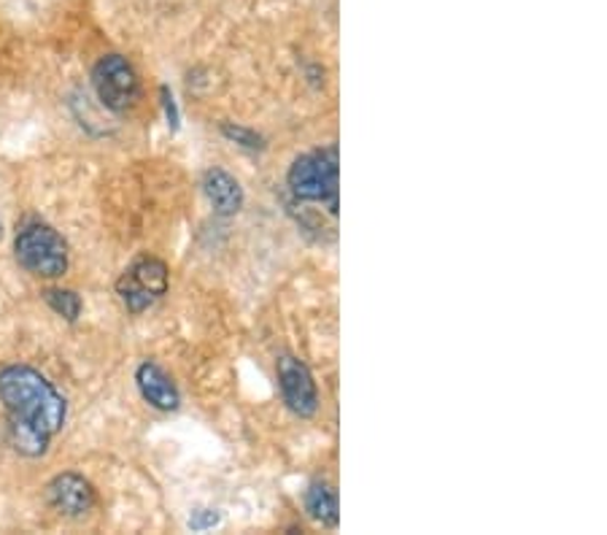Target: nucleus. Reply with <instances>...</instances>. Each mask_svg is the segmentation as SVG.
Masks as SVG:
<instances>
[{
    "instance_id": "obj_1",
    "label": "nucleus",
    "mask_w": 607,
    "mask_h": 535,
    "mask_svg": "<svg viewBox=\"0 0 607 535\" xmlns=\"http://www.w3.org/2000/svg\"><path fill=\"white\" fill-rule=\"evenodd\" d=\"M0 401L9 411L11 446L24 457L47 454L68 420V403L52 381L30 366H9L0 371Z\"/></svg>"
},
{
    "instance_id": "obj_2",
    "label": "nucleus",
    "mask_w": 607,
    "mask_h": 535,
    "mask_svg": "<svg viewBox=\"0 0 607 535\" xmlns=\"http://www.w3.org/2000/svg\"><path fill=\"white\" fill-rule=\"evenodd\" d=\"M287 187L297 203H321L327 206L330 217H338V146H327V150L308 152L300 155L289 165Z\"/></svg>"
},
{
    "instance_id": "obj_3",
    "label": "nucleus",
    "mask_w": 607,
    "mask_h": 535,
    "mask_svg": "<svg viewBox=\"0 0 607 535\" xmlns=\"http://www.w3.org/2000/svg\"><path fill=\"white\" fill-rule=\"evenodd\" d=\"M14 257L28 274L41 279H60L68 270V244L54 227L43 223H30L17 233Z\"/></svg>"
},
{
    "instance_id": "obj_4",
    "label": "nucleus",
    "mask_w": 607,
    "mask_h": 535,
    "mask_svg": "<svg viewBox=\"0 0 607 535\" xmlns=\"http://www.w3.org/2000/svg\"><path fill=\"white\" fill-rule=\"evenodd\" d=\"M92 90H95L103 109L125 114L141 97L138 73L122 54H103L92 68Z\"/></svg>"
},
{
    "instance_id": "obj_5",
    "label": "nucleus",
    "mask_w": 607,
    "mask_h": 535,
    "mask_svg": "<svg viewBox=\"0 0 607 535\" xmlns=\"http://www.w3.org/2000/svg\"><path fill=\"white\" fill-rule=\"evenodd\" d=\"M116 292H120L127 311H146L168 292V266L157 257H141L120 276Z\"/></svg>"
},
{
    "instance_id": "obj_6",
    "label": "nucleus",
    "mask_w": 607,
    "mask_h": 535,
    "mask_svg": "<svg viewBox=\"0 0 607 535\" xmlns=\"http://www.w3.org/2000/svg\"><path fill=\"white\" fill-rule=\"evenodd\" d=\"M278 387H281L284 403L295 411L297 416H313L319 409V392H316L313 373L302 360L292 354H281L276 360Z\"/></svg>"
},
{
    "instance_id": "obj_7",
    "label": "nucleus",
    "mask_w": 607,
    "mask_h": 535,
    "mask_svg": "<svg viewBox=\"0 0 607 535\" xmlns=\"http://www.w3.org/2000/svg\"><path fill=\"white\" fill-rule=\"evenodd\" d=\"M47 497L63 516H84L95 506V487L82 476V473H60L49 482Z\"/></svg>"
},
{
    "instance_id": "obj_8",
    "label": "nucleus",
    "mask_w": 607,
    "mask_h": 535,
    "mask_svg": "<svg viewBox=\"0 0 607 535\" xmlns=\"http://www.w3.org/2000/svg\"><path fill=\"white\" fill-rule=\"evenodd\" d=\"M135 384H138L141 398L157 411H176L182 403L178 395V387L173 384V379L154 362H141L138 371H135Z\"/></svg>"
},
{
    "instance_id": "obj_9",
    "label": "nucleus",
    "mask_w": 607,
    "mask_h": 535,
    "mask_svg": "<svg viewBox=\"0 0 607 535\" xmlns=\"http://www.w3.org/2000/svg\"><path fill=\"white\" fill-rule=\"evenodd\" d=\"M203 193L210 200L216 214L222 217H233L244 208V187L238 184V178L227 174L222 168H210L203 176Z\"/></svg>"
},
{
    "instance_id": "obj_10",
    "label": "nucleus",
    "mask_w": 607,
    "mask_h": 535,
    "mask_svg": "<svg viewBox=\"0 0 607 535\" xmlns=\"http://www.w3.org/2000/svg\"><path fill=\"white\" fill-rule=\"evenodd\" d=\"M306 512L313 522L325 527L338 525V492L330 487L327 482H313L311 487L306 490Z\"/></svg>"
},
{
    "instance_id": "obj_11",
    "label": "nucleus",
    "mask_w": 607,
    "mask_h": 535,
    "mask_svg": "<svg viewBox=\"0 0 607 535\" xmlns=\"http://www.w3.org/2000/svg\"><path fill=\"white\" fill-rule=\"evenodd\" d=\"M43 298H47V303L52 306L60 317H65L68 322H76L79 313H82V298L73 290H47Z\"/></svg>"
},
{
    "instance_id": "obj_12",
    "label": "nucleus",
    "mask_w": 607,
    "mask_h": 535,
    "mask_svg": "<svg viewBox=\"0 0 607 535\" xmlns=\"http://www.w3.org/2000/svg\"><path fill=\"white\" fill-rule=\"evenodd\" d=\"M222 133H225L227 141L244 146V150H251V152H263L265 150V138L257 131H251V127L225 122V125H222Z\"/></svg>"
},
{
    "instance_id": "obj_13",
    "label": "nucleus",
    "mask_w": 607,
    "mask_h": 535,
    "mask_svg": "<svg viewBox=\"0 0 607 535\" xmlns=\"http://www.w3.org/2000/svg\"><path fill=\"white\" fill-rule=\"evenodd\" d=\"M219 522H222V514L216 512V508H197V512L189 516V527L195 533L214 531V527L219 525Z\"/></svg>"
},
{
    "instance_id": "obj_14",
    "label": "nucleus",
    "mask_w": 607,
    "mask_h": 535,
    "mask_svg": "<svg viewBox=\"0 0 607 535\" xmlns=\"http://www.w3.org/2000/svg\"><path fill=\"white\" fill-rule=\"evenodd\" d=\"M160 101H163V112H165V120H168V127L171 131H178V122H182V114H178V106H176V97H173L171 88H160Z\"/></svg>"
}]
</instances>
